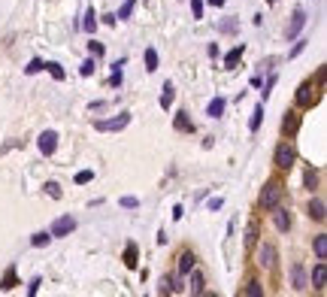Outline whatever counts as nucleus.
<instances>
[{"label": "nucleus", "mask_w": 327, "mask_h": 297, "mask_svg": "<svg viewBox=\"0 0 327 297\" xmlns=\"http://www.w3.org/2000/svg\"><path fill=\"white\" fill-rule=\"evenodd\" d=\"M294 285H297V288H306V279H303V267H300V264L294 267Z\"/></svg>", "instance_id": "412c9836"}, {"label": "nucleus", "mask_w": 327, "mask_h": 297, "mask_svg": "<svg viewBox=\"0 0 327 297\" xmlns=\"http://www.w3.org/2000/svg\"><path fill=\"white\" fill-rule=\"evenodd\" d=\"M285 131H297V115H294V112H288V118H285Z\"/></svg>", "instance_id": "b1692460"}, {"label": "nucleus", "mask_w": 327, "mask_h": 297, "mask_svg": "<svg viewBox=\"0 0 327 297\" xmlns=\"http://www.w3.org/2000/svg\"><path fill=\"white\" fill-rule=\"evenodd\" d=\"M200 12H203V3H200V0H194V15L200 19Z\"/></svg>", "instance_id": "f704fd0d"}, {"label": "nucleus", "mask_w": 327, "mask_h": 297, "mask_svg": "<svg viewBox=\"0 0 327 297\" xmlns=\"http://www.w3.org/2000/svg\"><path fill=\"white\" fill-rule=\"evenodd\" d=\"M191 294H200V291H203V276H200L197 270H191Z\"/></svg>", "instance_id": "4468645a"}, {"label": "nucleus", "mask_w": 327, "mask_h": 297, "mask_svg": "<svg viewBox=\"0 0 327 297\" xmlns=\"http://www.w3.org/2000/svg\"><path fill=\"white\" fill-rule=\"evenodd\" d=\"M12 282H15V276H12V273H6V279H3V288H12Z\"/></svg>", "instance_id": "72a5a7b5"}, {"label": "nucleus", "mask_w": 327, "mask_h": 297, "mask_svg": "<svg viewBox=\"0 0 327 297\" xmlns=\"http://www.w3.org/2000/svg\"><path fill=\"white\" fill-rule=\"evenodd\" d=\"M324 282H327V267H324V261H318L315 270H312V285L318 291H324Z\"/></svg>", "instance_id": "6e6552de"}, {"label": "nucleus", "mask_w": 327, "mask_h": 297, "mask_svg": "<svg viewBox=\"0 0 327 297\" xmlns=\"http://www.w3.org/2000/svg\"><path fill=\"white\" fill-rule=\"evenodd\" d=\"M245 294H251V297H258V294H261V285H258V282H248Z\"/></svg>", "instance_id": "c756f323"}, {"label": "nucleus", "mask_w": 327, "mask_h": 297, "mask_svg": "<svg viewBox=\"0 0 327 297\" xmlns=\"http://www.w3.org/2000/svg\"><path fill=\"white\" fill-rule=\"evenodd\" d=\"M258 264L261 267H272V264H276V249H272L270 243H264V246L258 249Z\"/></svg>", "instance_id": "20e7f679"}, {"label": "nucleus", "mask_w": 327, "mask_h": 297, "mask_svg": "<svg viewBox=\"0 0 327 297\" xmlns=\"http://www.w3.org/2000/svg\"><path fill=\"white\" fill-rule=\"evenodd\" d=\"M315 255H318V258H324V255H327V237H324V234H318V237H315Z\"/></svg>", "instance_id": "2eb2a0df"}, {"label": "nucleus", "mask_w": 327, "mask_h": 297, "mask_svg": "<svg viewBox=\"0 0 327 297\" xmlns=\"http://www.w3.org/2000/svg\"><path fill=\"white\" fill-rule=\"evenodd\" d=\"M49 73H52L54 79H64V70H61V64H49Z\"/></svg>", "instance_id": "cd10ccee"}, {"label": "nucleus", "mask_w": 327, "mask_h": 297, "mask_svg": "<svg viewBox=\"0 0 327 297\" xmlns=\"http://www.w3.org/2000/svg\"><path fill=\"white\" fill-rule=\"evenodd\" d=\"M91 73H94V61H85L82 64V76H91Z\"/></svg>", "instance_id": "7c9ffc66"}, {"label": "nucleus", "mask_w": 327, "mask_h": 297, "mask_svg": "<svg viewBox=\"0 0 327 297\" xmlns=\"http://www.w3.org/2000/svg\"><path fill=\"white\" fill-rule=\"evenodd\" d=\"M291 164H294V149H291L288 143H282V146L276 149V167H282V170H288Z\"/></svg>", "instance_id": "7ed1b4c3"}, {"label": "nucleus", "mask_w": 327, "mask_h": 297, "mask_svg": "<svg viewBox=\"0 0 327 297\" xmlns=\"http://www.w3.org/2000/svg\"><path fill=\"white\" fill-rule=\"evenodd\" d=\"M46 191H49V197H54V200H58V197H61V188H58V185H54V182H46Z\"/></svg>", "instance_id": "393cba45"}, {"label": "nucleus", "mask_w": 327, "mask_h": 297, "mask_svg": "<svg viewBox=\"0 0 327 297\" xmlns=\"http://www.w3.org/2000/svg\"><path fill=\"white\" fill-rule=\"evenodd\" d=\"M145 70H158V52L155 49L145 52Z\"/></svg>", "instance_id": "f3484780"}, {"label": "nucleus", "mask_w": 327, "mask_h": 297, "mask_svg": "<svg viewBox=\"0 0 327 297\" xmlns=\"http://www.w3.org/2000/svg\"><path fill=\"white\" fill-rule=\"evenodd\" d=\"M97 27V19H94V12H88L85 15V30H94Z\"/></svg>", "instance_id": "c85d7f7f"}, {"label": "nucleus", "mask_w": 327, "mask_h": 297, "mask_svg": "<svg viewBox=\"0 0 327 297\" xmlns=\"http://www.w3.org/2000/svg\"><path fill=\"white\" fill-rule=\"evenodd\" d=\"M209 3H212V6H221V3H224V0H209Z\"/></svg>", "instance_id": "c9c22d12"}, {"label": "nucleus", "mask_w": 327, "mask_h": 297, "mask_svg": "<svg viewBox=\"0 0 327 297\" xmlns=\"http://www.w3.org/2000/svg\"><path fill=\"white\" fill-rule=\"evenodd\" d=\"M176 128H179V131H191V121L185 118V112H179V115H176Z\"/></svg>", "instance_id": "6ab92c4d"}, {"label": "nucleus", "mask_w": 327, "mask_h": 297, "mask_svg": "<svg viewBox=\"0 0 327 297\" xmlns=\"http://www.w3.org/2000/svg\"><path fill=\"white\" fill-rule=\"evenodd\" d=\"M121 206H127V209H134V206H136V197H121Z\"/></svg>", "instance_id": "2f4dec72"}, {"label": "nucleus", "mask_w": 327, "mask_h": 297, "mask_svg": "<svg viewBox=\"0 0 327 297\" xmlns=\"http://www.w3.org/2000/svg\"><path fill=\"white\" fill-rule=\"evenodd\" d=\"M49 240H52V234H33V240H30V243H33L36 249H40V246H46Z\"/></svg>", "instance_id": "4be33fe9"}, {"label": "nucleus", "mask_w": 327, "mask_h": 297, "mask_svg": "<svg viewBox=\"0 0 327 297\" xmlns=\"http://www.w3.org/2000/svg\"><path fill=\"white\" fill-rule=\"evenodd\" d=\"M124 125H127V112H121L118 118H109V121H97L94 128H97V131H121Z\"/></svg>", "instance_id": "423d86ee"}, {"label": "nucleus", "mask_w": 327, "mask_h": 297, "mask_svg": "<svg viewBox=\"0 0 327 297\" xmlns=\"http://www.w3.org/2000/svg\"><path fill=\"white\" fill-rule=\"evenodd\" d=\"M131 12H134V0H127V3L121 6V12H118V19H127Z\"/></svg>", "instance_id": "bb28decb"}, {"label": "nucleus", "mask_w": 327, "mask_h": 297, "mask_svg": "<svg viewBox=\"0 0 327 297\" xmlns=\"http://www.w3.org/2000/svg\"><path fill=\"white\" fill-rule=\"evenodd\" d=\"M279 200H282V185L279 182H267L264 191H261V203L267 209H272V206H279Z\"/></svg>", "instance_id": "f257e3e1"}, {"label": "nucleus", "mask_w": 327, "mask_h": 297, "mask_svg": "<svg viewBox=\"0 0 327 297\" xmlns=\"http://www.w3.org/2000/svg\"><path fill=\"white\" fill-rule=\"evenodd\" d=\"M272 218H276V228H279V231H288V228H291V216H288V209L272 206Z\"/></svg>", "instance_id": "1a4fd4ad"}, {"label": "nucleus", "mask_w": 327, "mask_h": 297, "mask_svg": "<svg viewBox=\"0 0 327 297\" xmlns=\"http://www.w3.org/2000/svg\"><path fill=\"white\" fill-rule=\"evenodd\" d=\"M36 70H43V64H40V61H30V67H27V73H36Z\"/></svg>", "instance_id": "473e14b6"}, {"label": "nucleus", "mask_w": 327, "mask_h": 297, "mask_svg": "<svg viewBox=\"0 0 327 297\" xmlns=\"http://www.w3.org/2000/svg\"><path fill=\"white\" fill-rule=\"evenodd\" d=\"M315 100H318V94H315V88H312V85H300V91H297V103H300V107L303 109H309V107H315Z\"/></svg>", "instance_id": "f03ea898"}, {"label": "nucleus", "mask_w": 327, "mask_h": 297, "mask_svg": "<svg viewBox=\"0 0 327 297\" xmlns=\"http://www.w3.org/2000/svg\"><path fill=\"white\" fill-rule=\"evenodd\" d=\"M73 228H76V221H73L70 216H64V218H58V221H54V228H52V237H67Z\"/></svg>", "instance_id": "39448f33"}, {"label": "nucleus", "mask_w": 327, "mask_h": 297, "mask_svg": "<svg viewBox=\"0 0 327 297\" xmlns=\"http://www.w3.org/2000/svg\"><path fill=\"white\" fill-rule=\"evenodd\" d=\"M309 216H312L315 221H324V200H312V206H309Z\"/></svg>", "instance_id": "ddd939ff"}, {"label": "nucleus", "mask_w": 327, "mask_h": 297, "mask_svg": "<svg viewBox=\"0 0 327 297\" xmlns=\"http://www.w3.org/2000/svg\"><path fill=\"white\" fill-rule=\"evenodd\" d=\"M194 267H197V258H194L191 252H185V255L179 258V273H182V276H188V273H191Z\"/></svg>", "instance_id": "9d476101"}, {"label": "nucleus", "mask_w": 327, "mask_h": 297, "mask_svg": "<svg viewBox=\"0 0 327 297\" xmlns=\"http://www.w3.org/2000/svg\"><path fill=\"white\" fill-rule=\"evenodd\" d=\"M173 103V88L170 85H164V94H161V107H170Z\"/></svg>", "instance_id": "a211bd4d"}, {"label": "nucleus", "mask_w": 327, "mask_h": 297, "mask_svg": "<svg viewBox=\"0 0 327 297\" xmlns=\"http://www.w3.org/2000/svg\"><path fill=\"white\" fill-rule=\"evenodd\" d=\"M221 112H224V100H221V97H215V100L209 103V115L215 118V115H221Z\"/></svg>", "instance_id": "dca6fc26"}, {"label": "nucleus", "mask_w": 327, "mask_h": 297, "mask_svg": "<svg viewBox=\"0 0 327 297\" xmlns=\"http://www.w3.org/2000/svg\"><path fill=\"white\" fill-rule=\"evenodd\" d=\"M54 146H58V134H54V131H46V134L40 136V152H43V155H52Z\"/></svg>", "instance_id": "0eeeda50"}, {"label": "nucleus", "mask_w": 327, "mask_h": 297, "mask_svg": "<svg viewBox=\"0 0 327 297\" xmlns=\"http://www.w3.org/2000/svg\"><path fill=\"white\" fill-rule=\"evenodd\" d=\"M124 264H127V267H134V264H136V249H134V246H127V252H124Z\"/></svg>", "instance_id": "aec40b11"}, {"label": "nucleus", "mask_w": 327, "mask_h": 297, "mask_svg": "<svg viewBox=\"0 0 327 297\" xmlns=\"http://www.w3.org/2000/svg\"><path fill=\"white\" fill-rule=\"evenodd\" d=\"M91 179H94V173H91V170H82L79 176H76V182H79V185H85V182H91Z\"/></svg>", "instance_id": "a878e982"}, {"label": "nucleus", "mask_w": 327, "mask_h": 297, "mask_svg": "<svg viewBox=\"0 0 327 297\" xmlns=\"http://www.w3.org/2000/svg\"><path fill=\"white\" fill-rule=\"evenodd\" d=\"M303 25H306V12H294V22H291V27H288V37H297V33L303 30Z\"/></svg>", "instance_id": "9b49d317"}, {"label": "nucleus", "mask_w": 327, "mask_h": 297, "mask_svg": "<svg viewBox=\"0 0 327 297\" xmlns=\"http://www.w3.org/2000/svg\"><path fill=\"white\" fill-rule=\"evenodd\" d=\"M261 115H264V107H258V109H254V115H251V131H258V125H261Z\"/></svg>", "instance_id": "5701e85b"}, {"label": "nucleus", "mask_w": 327, "mask_h": 297, "mask_svg": "<svg viewBox=\"0 0 327 297\" xmlns=\"http://www.w3.org/2000/svg\"><path fill=\"white\" fill-rule=\"evenodd\" d=\"M240 58H243V46L230 49V52H227V58H224V67H227V70H233V67H236V61H240Z\"/></svg>", "instance_id": "f8f14e48"}]
</instances>
